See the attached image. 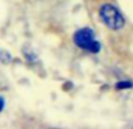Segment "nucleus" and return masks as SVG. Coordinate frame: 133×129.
<instances>
[{"label":"nucleus","mask_w":133,"mask_h":129,"mask_svg":"<svg viewBox=\"0 0 133 129\" xmlns=\"http://www.w3.org/2000/svg\"><path fill=\"white\" fill-rule=\"evenodd\" d=\"M74 41L77 47L87 49L92 53H97L101 49V45L95 40V34L90 28H82L77 31L74 35Z\"/></svg>","instance_id":"nucleus-1"},{"label":"nucleus","mask_w":133,"mask_h":129,"mask_svg":"<svg viewBox=\"0 0 133 129\" xmlns=\"http://www.w3.org/2000/svg\"><path fill=\"white\" fill-rule=\"evenodd\" d=\"M99 13L103 22L111 30H120L124 26V18L112 5H104Z\"/></svg>","instance_id":"nucleus-2"},{"label":"nucleus","mask_w":133,"mask_h":129,"mask_svg":"<svg viewBox=\"0 0 133 129\" xmlns=\"http://www.w3.org/2000/svg\"><path fill=\"white\" fill-rule=\"evenodd\" d=\"M116 87H117L118 89H124V88L132 87V83L130 82V81H120V82L117 83V86H116Z\"/></svg>","instance_id":"nucleus-3"},{"label":"nucleus","mask_w":133,"mask_h":129,"mask_svg":"<svg viewBox=\"0 0 133 129\" xmlns=\"http://www.w3.org/2000/svg\"><path fill=\"white\" fill-rule=\"evenodd\" d=\"M4 106H5V101H4V99H2V97L0 96V112L2 110V108H4Z\"/></svg>","instance_id":"nucleus-4"}]
</instances>
